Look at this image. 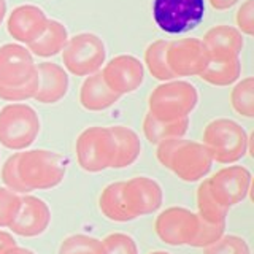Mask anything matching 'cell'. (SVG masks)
Segmentation results:
<instances>
[{
  "label": "cell",
  "mask_w": 254,
  "mask_h": 254,
  "mask_svg": "<svg viewBox=\"0 0 254 254\" xmlns=\"http://www.w3.org/2000/svg\"><path fill=\"white\" fill-rule=\"evenodd\" d=\"M67 173V159L56 151L30 149L14 153L2 167L3 185L16 194L59 186Z\"/></svg>",
  "instance_id": "1"
},
{
  "label": "cell",
  "mask_w": 254,
  "mask_h": 254,
  "mask_svg": "<svg viewBox=\"0 0 254 254\" xmlns=\"http://www.w3.org/2000/svg\"><path fill=\"white\" fill-rule=\"evenodd\" d=\"M157 161L185 183H195L210 173L213 159L203 143L169 138L157 143Z\"/></svg>",
  "instance_id": "2"
},
{
  "label": "cell",
  "mask_w": 254,
  "mask_h": 254,
  "mask_svg": "<svg viewBox=\"0 0 254 254\" xmlns=\"http://www.w3.org/2000/svg\"><path fill=\"white\" fill-rule=\"evenodd\" d=\"M202 143L208 149L213 162L227 165L242 161L250 149L248 133L229 118H218L206 124Z\"/></svg>",
  "instance_id": "3"
},
{
  "label": "cell",
  "mask_w": 254,
  "mask_h": 254,
  "mask_svg": "<svg viewBox=\"0 0 254 254\" xmlns=\"http://www.w3.org/2000/svg\"><path fill=\"white\" fill-rule=\"evenodd\" d=\"M198 94L188 81H164L151 92L148 99V113L161 121H178L189 118L197 107Z\"/></svg>",
  "instance_id": "4"
},
{
  "label": "cell",
  "mask_w": 254,
  "mask_h": 254,
  "mask_svg": "<svg viewBox=\"0 0 254 254\" xmlns=\"http://www.w3.org/2000/svg\"><path fill=\"white\" fill-rule=\"evenodd\" d=\"M40 118L27 103H10L0 110V145L22 151L34 143L40 133Z\"/></svg>",
  "instance_id": "5"
},
{
  "label": "cell",
  "mask_w": 254,
  "mask_h": 254,
  "mask_svg": "<svg viewBox=\"0 0 254 254\" xmlns=\"http://www.w3.org/2000/svg\"><path fill=\"white\" fill-rule=\"evenodd\" d=\"M203 18V0H153V19L165 34H188L200 26Z\"/></svg>",
  "instance_id": "6"
},
{
  "label": "cell",
  "mask_w": 254,
  "mask_h": 254,
  "mask_svg": "<svg viewBox=\"0 0 254 254\" xmlns=\"http://www.w3.org/2000/svg\"><path fill=\"white\" fill-rule=\"evenodd\" d=\"M105 43L99 35L91 32H83L68 38L67 45L62 50L64 67L75 76H89L97 73L105 64Z\"/></svg>",
  "instance_id": "7"
},
{
  "label": "cell",
  "mask_w": 254,
  "mask_h": 254,
  "mask_svg": "<svg viewBox=\"0 0 254 254\" xmlns=\"http://www.w3.org/2000/svg\"><path fill=\"white\" fill-rule=\"evenodd\" d=\"M76 159L87 173H99L111 169L116 148L110 127H87L76 138Z\"/></svg>",
  "instance_id": "8"
},
{
  "label": "cell",
  "mask_w": 254,
  "mask_h": 254,
  "mask_svg": "<svg viewBox=\"0 0 254 254\" xmlns=\"http://www.w3.org/2000/svg\"><path fill=\"white\" fill-rule=\"evenodd\" d=\"M251 172L243 165H229L206 180L210 194L226 210L242 203L251 189Z\"/></svg>",
  "instance_id": "9"
},
{
  "label": "cell",
  "mask_w": 254,
  "mask_h": 254,
  "mask_svg": "<svg viewBox=\"0 0 254 254\" xmlns=\"http://www.w3.org/2000/svg\"><path fill=\"white\" fill-rule=\"evenodd\" d=\"M208 61V51L198 38L175 40L167 48V62L175 76H198Z\"/></svg>",
  "instance_id": "10"
},
{
  "label": "cell",
  "mask_w": 254,
  "mask_h": 254,
  "mask_svg": "<svg viewBox=\"0 0 254 254\" xmlns=\"http://www.w3.org/2000/svg\"><path fill=\"white\" fill-rule=\"evenodd\" d=\"M100 73L107 86L119 97L135 92L145 81V67L130 54H119L108 61Z\"/></svg>",
  "instance_id": "11"
},
{
  "label": "cell",
  "mask_w": 254,
  "mask_h": 254,
  "mask_svg": "<svg viewBox=\"0 0 254 254\" xmlns=\"http://www.w3.org/2000/svg\"><path fill=\"white\" fill-rule=\"evenodd\" d=\"M35 76L34 56L26 46L16 43L0 46V87L22 86Z\"/></svg>",
  "instance_id": "12"
},
{
  "label": "cell",
  "mask_w": 254,
  "mask_h": 254,
  "mask_svg": "<svg viewBox=\"0 0 254 254\" xmlns=\"http://www.w3.org/2000/svg\"><path fill=\"white\" fill-rule=\"evenodd\" d=\"M197 224V213H192L183 206H170L159 213L154 229L157 237L165 245L183 246L189 245Z\"/></svg>",
  "instance_id": "13"
},
{
  "label": "cell",
  "mask_w": 254,
  "mask_h": 254,
  "mask_svg": "<svg viewBox=\"0 0 254 254\" xmlns=\"http://www.w3.org/2000/svg\"><path fill=\"white\" fill-rule=\"evenodd\" d=\"M124 200L135 218L146 216L161 208L164 194L159 183L148 177H135L124 181Z\"/></svg>",
  "instance_id": "14"
},
{
  "label": "cell",
  "mask_w": 254,
  "mask_h": 254,
  "mask_svg": "<svg viewBox=\"0 0 254 254\" xmlns=\"http://www.w3.org/2000/svg\"><path fill=\"white\" fill-rule=\"evenodd\" d=\"M51 222V210L48 203L42 198L35 195H24L21 197V206L16 214L14 221L11 222V232L26 237L34 238L46 232Z\"/></svg>",
  "instance_id": "15"
},
{
  "label": "cell",
  "mask_w": 254,
  "mask_h": 254,
  "mask_svg": "<svg viewBox=\"0 0 254 254\" xmlns=\"http://www.w3.org/2000/svg\"><path fill=\"white\" fill-rule=\"evenodd\" d=\"M48 24L46 13L37 5H19L8 16L6 30L16 42L30 45Z\"/></svg>",
  "instance_id": "16"
},
{
  "label": "cell",
  "mask_w": 254,
  "mask_h": 254,
  "mask_svg": "<svg viewBox=\"0 0 254 254\" xmlns=\"http://www.w3.org/2000/svg\"><path fill=\"white\" fill-rule=\"evenodd\" d=\"M38 73V89L35 100L43 105L61 102L68 92V75L61 65L54 62H42L37 65Z\"/></svg>",
  "instance_id": "17"
},
{
  "label": "cell",
  "mask_w": 254,
  "mask_h": 254,
  "mask_svg": "<svg viewBox=\"0 0 254 254\" xmlns=\"http://www.w3.org/2000/svg\"><path fill=\"white\" fill-rule=\"evenodd\" d=\"M202 43L210 58H238L245 46V38L238 29L221 24L206 32Z\"/></svg>",
  "instance_id": "18"
},
{
  "label": "cell",
  "mask_w": 254,
  "mask_h": 254,
  "mask_svg": "<svg viewBox=\"0 0 254 254\" xmlns=\"http://www.w3.org/2000/svg\"><path fill=\"white\" fill-rule=\"evenodd\" d=\"M121 99L103 81L100 71L86 76L81 87H79V103L87 111H103Z\"/></svg>",
  "instance_id": "19"
},
{
  "label": "cell",
  "mask_w": 254,
  "mask_h": 254,
  "mask_svg": "<svg viewBox=\"0 0 254 254\" xmlns=\"http://www.w3.org/2000/svg\"><path fill=\"white\" fill-rule=\"evenodd\" d=\"M111 133L115 138V161L111 169H126L132 165L141 153V141L137 132L126 126H111Z\"/></svg>",
  "instance_id": "20"
},
{
  "label": "cell",
  "mask_w": 254,
  "mask_h": 254,
  "mask_svg": "<svg viewBox=\"0 0 254 254\" xmlns=\"http://www.w3.org/2000/svg\"><path fill=\"white\" fill-rule=\"evenodd\" d=\"M68 42V32L67 27L62 22L56 19H48L45 30L40 34L37 40H34L30 45H27V50L38 56V58H51L61 53L64 46Z\"/></svg>",
  "instance_id": "21"
},
{
  "label": "cell",
  "mask_w": 254,
  "mask_h": 254,
  "mask_svg": "<svg viewBox=\"0 0 254 254\" xmlns=\"http://www.w3.org/2000/svg\"><path fill=\"white\" fill-rule=\"evenodd\" d=\"M99 208L103 216L113 222H127L133 219L124 200V181L111 183L103 188L99 197Z\"/></svg>",
  "instance_id": "22"
},
{
  "label": "cell",
  "mask_w": 254,
  "mask_h": 254,
  "mask_svg": "<svg viewBox=\"0 0 254 254\" xmlns=\"http://www.w3.org/2000/svg\"><path fill=\"white\" fill-rule=\"evenodd\" d=\"M242 73L240 58H210L200 76L205 83L213 86H229L235 83Z\"/></svg>",
  "instance_id": "23"
},
{
  "label": "cell",
  "mask_w": 254,
  "mask_h": 254,
  "mask_svg": "<svg viewBox=\"0 0 254 254\" xmlns=\"http://www.w3.org/2000/svg\"><path fill=\"white\" fill-rule=\"evenodd\" d=\"M189 129V118H183L178 121H161L151 116L149 113L143 119V133L149 143L157 145L169 138H183Z\"/></svg>",
  "instance_id": "24"
},
{
  "label": "cell",
  "mask_w": 254,
  "mask_h": 254,
  "mask_svg": "<svg viewBox=\"0 0 254 254\" xmlns=\"http://www.w3.org/2000/svg\"><path fill=\"white\" fill-rule=\"evenodd\" d=\"M167 40H156L145 50V64L148 67V71L153 78L159 81H170L175 78L172 70L167 62V48H169Z\"/></svg>",
  "instance_id": "25"
},
{
  "label": "cell",
  "mask_w": 254,
  "mask_h": 254,
  "mask_svg": "<svg viewBox=\"0 0 254 254\" xmlns=\"http://www.w3.org/2000/svg\"><path fill=\"white\" fill-rule=\"evenodd\" d=\"M197 214L202 219L213 222V224H226L229 210H226L213 198L208 186H206V180H203L200 186L197 188Z\"/></svg>",
  "instance_id": "26"
},
{
  "label": "cell",
  "mask_w": 254,
  "mask_h": 254,
  "mask_svg": "<svg viewBox=\"0 0 254 254\" xmlns=\"http://www.w3.org/2000/svg\"><path fill=\"white\" fill-rule=\"evenodd\" d=\"M230 105L237 115L243 118L254 116V78L248 76L237 83L230 92Z\"/></svg>",
  "instance_id": "27"
},
{
  "label": "cell",
  "mask_w": 254,
  "mask_h": 254,
  "mask_svg": "<svg viewBox=\"0 0 254 254\" xmlns=\"http://www.w3.org/2000/svg\"><path fill=\"white\" fill-rule=\"evenodd\" d=\"M224 229L226 224H213V222H208L202 219L197 214V224L194 229L192 238L188 246H194V248H206L211 243H214L216 240L224 235Z\"/></svg>",
  "instance_id": "28"
},
{
  "label": "cell",
  "mask_w": 254,
  "mask_h": 254,
  "mask_svg": "<svg viewBox=\"0 0 254 254\" xmlns=\"http://www.w3.org/2000/svg\"><path fill=\"white\" fill-rule=\"evenodd\" d=\"M59 254H100V240L83 234L70 235L61 243Z\"/></svg>",
  "instance_id": "29"
},
{
  "label": "cell",
  "mask_w": 254,
  "mask_h": 254,
  "mask_svg": "<svg viewBox=\"0 0 254 254\" xmlns=\"http://www.w3.org/2000/svg\"><path fill=\"white\" fill-rule=\"evenodd\" d=\"M100 254H138V246L129 234L115 232L100 240Z\"/></svg>",
  "instance_id": "30"
},
{
  "label": "cell",
  "mask_w": 254,
  "mask_h": 254,
  "mask_svg": "<svg viewBox=\"0 0 254 254\" xmlns=\"http://www.w3.org/2000/svg\"><path fill=\"white\" fill-rule=\"evenodd\" d=\"M203 254H251L245 238L238 235H222L219 240L206 246Z\"/></svg>",
  "instance_id": "31"
},
{
  "label": "cell",
  "mask_w": 254,
  "mask_h": 254,
  "mask_svg": "<svg viewBox=\"0 0 254 254\" xmlns=\"http://www.w3.org/2000/svg\"><path fill=\"white\" fill-rule=\"evenodd\" d=\"M21 206V195L8 188H0V227H10Z\"/></svg>",
  "instance_id": "32"
},
{
  "label": "cell",
  "mask_w": 254,
  "mask_h": 254,
  "mask_svg": "<svg viewBox=\"0 0 254 254\" xmlns=\"http://www.w3.org/2000/svg\"><path fill=\"white\" fill-rule=\"evenodd\" d=\"M237 29L240 34L251 37L254 34V0H246V2L238 8L237 16Z\"/></svg>",
  "instance_id": "33"
},
{
  "label": "cell",
  "mask_w": 254,
  "mask_h": 254,
  "mask_svg": "<svg viewBox=\"0 0 254 254\" xmlns=\"http://www.w3.org/2000/svg\"><path fill=\"white\" fill-rule=\"evenodd\" d=\"M11 246H16V240L11 234L0 230V254H3L6 250H10Z\"/></svg>",
  "instance_id": "34"
},
{
  "label": "cell",
  "mask_w": 254,
  "mask_h": 254,
  "mask_svg": "<svg viewBox=\"0 0 254 254\" xmlns=\"http://www.w3.org/2000/svg\"><path fill=\"white\" fill-rule=\"evenodd\" d=\"M211 8L218 11H224V10H229V8H232L235 3H238V0H208Z\"/></svg>",
  "instance_id": "35"
},
{
  "label": "cell",
  "mask_w": 254,
  "mask_h": 254,
  "mask_svg": "<svg viewBox=\"0 0 254 254\" xmlns=\"http://www.w3.org/2000/svg\"><path fill=\"white\" fill-rule=\"evenodd\" d=\"M3 254H35L32 250H27V248H21V246H11L10 250H6Z\"/></svg>",
  "instance_id": "36"
},
{
  "label": "cell",
  "mask_w": 254,
  "mask_h": 254,
  "mask_svg": "<svg viewBox=\"0 0 254 254\" xmlns=\"http://www.w3.org/2000/svg\"><path fill=\"white\" fill-rule=\"evenodd\" d=\"M5 13H6V2L5 0H0V26L5 19Z\"/></svg>",
  "instance_id": "37"
},
{
  "label": "cell",
  "mask_w": 254,
  "mask_h": 254,
  "mask_svg": "<svg viewBox=\"0 0 254 254\" xmlns=\"http://www.w3.org/2000/svg\"><path fill=\"white\" fill-rule=\"evenodd\" d=\"M149 254H170V253H167V251H153V253H149Z\"/></svg>",
  "instance_id": "38"
}]
</instances>
